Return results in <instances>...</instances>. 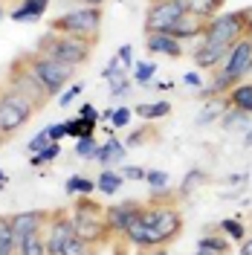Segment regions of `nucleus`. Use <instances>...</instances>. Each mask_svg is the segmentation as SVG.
Segmentation results:
<instances>
[{"label":"nucleus","mask_w":252,"mask_h":255,"mask_svg":"<svg viewBox=\"0 0 252 255\" xmlns=\"http://www.w3.org/2000/svg\"><path fill=\"white\" fill-rule=\"evenodd\" d=\"M142 223H145V232H148V253H151V250L165 247V244L180 238V232H183V212L174 206L171 200L154 197L151 203H145V209H142Z\"/></svg>","instance_id":"nucleus-1"},{"label":"nucleus","mask_w":252,"mask_h":255,"mask_svg":"<svg viewBox=\"0 0 252 255\" xmlns=\"http://www.w3.org/2000/svg\"><path fill=\"white\" fill-rule=\"evenodd\" d=\"M70 215H73V232H76V238H81L84 244L102 247V244H108V241L113 238L111 229H108L105 206H102L99 200H90L87 194H79V197L73 200Z\"/></svg>","instance_id":"nucleus-2"},{"label":"nucleus","mask_w":252,"mask_h":255,"mask_svg":"<svg viewBox=\"0 0 252 255\" xmlns=\"http://www.w3.org/2000/svg\"><path fill=\"white\" fill-rule=\"evenodd\" d=\"M99 38H79V35H61V32H47L38 38V52H44L47 58H55L70 67H81L90 61L93 47Z\"/></svg>","instance_id":"nucleus-3"},{"label":"nucleus","mask_w":252,"mask_h":255,"mask_svg":"<svg viewBox=\"0 0 252 255\" xmlns=\"http://www.w3.org/2000/svg\"><path fill=\"white\" fill-rule=\"evenodd\" d=\"M35 113H38V105L29 96H23L20 90L3 84L0 87V139L17 133Z\"/></svg>","instance_id":"nucleus-4"},{"label":"nucleus","mask_w":252,"mask_h":255,"mask_svg":"<svg viewBox=\"0 0 252 255\" xmlns=\"http://www.w3.org/2000/svg\"><path fill=\"white\" fill-rule=\"evenodd\" d=\"M26 67L32 70V76L38 79V84L47 90V96H61L64 87H67V81H73V73H76V67H70V64H61L55 61V58H47L44 52H23L20 55Z\"/></svg>","instance_id":"nucleus-5"},{"label":"nucleus","mask_w":252,"mask_h":255,"mask_svg":"<svg viewBox=\"0 0 252 255\" xmlns=\"http://www.w3.org/2000/svg\"><path fill=\"white\" fill-rule=\"evenodd\" d=\"M252 29V9H238V12H221L206 23L203 41L209 44H221V47H232L238 44L247 32Z\"/></svg>","instance_id":"nucleus-6"},{"label":"nucleus","mask_w":252,"mask_h":255,"mask_svg":"<svg viewBox=\"0 0 252 255\" xmlns=\"http://www.w3.org/2000/svg\"><path fill=\"white\" fill-rule=\"evenodd\" d=\"M49 32H61V35H79V38H99L102 32V9L99 6H81L73 12L52 17Z\"/></svg>","instance_id":"nucleus-7"},{"label":"nucleus","mask_w":252,"mask_h":255,"mask_svg":"<svg viewBox=\"0 0 252 255\" xmlns=\"http://www.w3.org/2000/svg\"><path fill=\"white\" fill-rule=\"evenodd\" d=\"M6 84H9V87H15V90H20L23 96H29L32 102L38 105V111H41V108L49 102L47 90L38 84V79L32 76V70L26 67V61H23L20 55L9 64V70H6Z\"/></svg>","instance_id":"nucleus-8"},{"label":"nucleus","mask_w":252,"mask_h":255,"mask_svg":"<svg viewBox=\"0 0 252 255\" xmlns=\"http://www.w3.org/2000/svg\"><path fill=\"white\" fill-rule=\"evenodd\" d=\"M183 15H186V9L177 0H151V6L145 12V35L171 32Z\"/></svg>","instance_id":"nucleus-9"},{"label":"nucleus","mask_w":252,"mask_h":255,"mask_svg":"<svg viewBox=\"0 0 252 255\" xmlns=\"http://www.w3.org/2000/svg\"><path fill=\"white\" fill-rule=\"evenodd\" d=\"M226 79H232L235 84H241V79H247L252 73V29L229 47V55H226V61L221 64V70Z\"/></svg>","instance_id":"nucleus-10"},{"label":"nucleus","mask_w":252,"mask_h":255,"mask_svg":"<svg viewBox=\"0 0 252 255\" xmlns=\"http://www.w3.org/2000/svg\"><path fill=\"white\" fill-rule=\"evenodd\" d=\"M73 215L70 209H52L49 221L44 226V244H47V255H61V250L67 247V241L73 238Z\"/></svg>","instance_id":"nucleus-11"},{"label":"nucleus","mask_w":252,"mask_h":255,"mask_svg":"<svg viewBox=\"0 0 252 255\" xmlns=\"http://www.w3.org/2000/svg\"><path fill=\"white\" fill-rule=\"evenodd\" d=\"M49 212L52 209H26V212H17L12 215V235H15V250L29 238V235H38L44 232V226L49 221Z\"/></svg>","instance_id":"nucleus-12"},{"label":"nucleus","mask_w":252,"mask_h":255,"mask_svg":"<svg viewBox=\"0 0 252 255\" xmlns=\"http://www.w3.org/2000/svg\"><path fill=\"white\" fill-rule=\"evenodd\" d=\"M142 209H145V203H136V200H119L105 209L111 235H125V229L142 215Z\"/></svg>","instance_id":"nucleus-13"},{"label":"nucleus","mask_w":252,"mask_h":255,"mask_svg":"<svg viewBox=\"0 0 252 255\" xmlns=\"http://www.w3.org/2000/svg\"><path fill=\"white\" fill-rule=\"evenodd\" d=\"M226 55H229V47H221V44H209V41H200V44H197V49L191 52V58H194V67H197V70H209V73L221 70V64L226 61Z\"/></svg>","instance_id":"nucleus-14"},{"label":"nucleus","mask_w":252,"mask_h":255,"mask_svg":"<svg viewBox=\"0 0 252 255\" xmlns=\"http://www.w3.org/2000/svg\"><path fill=\"white\" fill-rule=\"evenodd\" d=\"M145 47L151 55H165V58H183V44L171 38L168 32H159V35H148L145 38Z\"/></svg>","instance_id":"nucleus-15"},{"label":"nucleus","mask_w":252,"mask_h":255,"mask_svg":"<svg viewBox=\"0 0 252 255\" xmlns=\"http://www.w3.org/2000/svg\"><path fill=\"white\" fill-rule=\"evenodd\" d=\"M206 23H209V20H203V17H197V15H191V12H186V15L177 20V26H174L168 35H171V38H177L180 44H183V41H189V38H203Z\"/></svg>","instance_id":"nucleus-16"},{"label":"nucleus","mask_w":252,"mask_h":255,"mask_svg":"<svg viewBox=\"0 0 252 255\" xmlns=\"http://www.w3.org/2000/svg\"><path fill=\"white\" fill-rule=\"evenodd\" d=\"M47 6H49V0H20L9 17L15 23H35V20H41V15L47 12Z\"/></svg>","instance_id":"nucleus-17"},{"label":"nucleus","mask_w":252,"mask_h":255,"mask_svg":"<svg viewBox=\"0 0 252 255\" xmlns=\"http://www.w3.org/2000/svg\"><path fill=\"white\" fill-rule=\"evenodd\" d=\"M125 154H127L125 145L111 133V139H108V142L99 145V157H96V162H99L102 168H113V165H119V162L125 159Z\"/></svg>","instance_id":"nucleus-18"},{"label":"nucleus","mask_w":252,"mask_h":255,"mask_svg":"<svg viewBox=\"0 0 252 255\" xmlns=\"http://www.w3.org/2000/svg\"><path fill=\"white\" fill-rule=\"evenodd\" d=\"M186 12H191V15L203 17V20H212L215 15H221L223 12V3L226 0H177Z\"/></svg>","instance_id":"nucleus-19"},{"label":"nucleus","mask_w":252,"mask_h":255,"mask_svg":"<svg viewBox=\"0 0 252 255\" xmlns=\"http://www.w3.org/2000/svg\"><path fill=\"white\" fill-rule=\"evenodd\" d=\"M226 102H229V108H235V111H244L252 116V81H241L235 84L229 93H226Z\"/></svg>","instance_id":"nucleus-20"},{"label":"nucleus","mask_w":252,"mask_h":255,"mask_svg":"<svg viewBox=\"0 0 252 255\" xmlns=\"http://www.w3.org/2000/svg\"><path fill=\"white\" fill-rule=\"evenodd\" d=\"M122 183H125V177H122V171H113V168H105V171L99 174V180H96V189L102 191V194H108V197H113L116 191L122 189Z\"/></svg>","instance_id":"nucleus-21"},{"label":"nucleus","mask_w":252,"mask_h":255,"mask_svg":"<svg viewBox=\"0 0 252 255\" xmlns=\"http://www.w3.org/2000/svg\"><path fill=\"white\" fill-rule=\"evenodd\" d=\"M197 250H209L215 255H226L229 253V238L226 235H215V232H203V238L197 241Z\"/></svg>","instance_id":"nucleus-22"},{"label":"nucleus","mask_w":252,"mask_h":255,"mask_svg":"<svg viewBox=\"0 0 252 255\" xmlns=\"http://www.w3.org/2000/svg\"><path fill=\"white\" fill-rule=\"evenodd\" d=\"M168 113H171V102H162V99L159 102H151V105H136V116L139 119H148V122L151 119H165Z\"/></svg>","instance_id":"nucleus-23"},{"label":"nucleus","mask_w":252,"mask_h":255,"mask_svg":"<svg viewBox=\"0 0 252 255\" xmlns=\"http://www.w3.org/2000/svg\"><path fill=\"white\" fill-rule=\"evenodd\" d=\"M250 113H244V111H235V108H226L221 116V125L223 130H238V128H247L250 125Z\"/></svg>","instance_id":"nucleus-24"},{"label":"nucleus","mask_w":252,"mask_h":255,"mask_svg":"<svg viewBox=\"0 0 252 255\" xmlns=\"http://www.w3.org/2000/svg\"><path fill=\"white\" fill-rule=\"evenodd\" d=\"M226 108H229L226 96H223V99H212V102H209V108H203V111L197 113V125H209L212 119L223 116V111H226Z\"/></svg>","instance_id":"nucleus-25"},{"label":"nucleus","mask_w":252,"mask_h":255,"mask_svg":"<svg viewBox=\"0 0 252 255\" xmlns=\"http://www.w3.org/2000/svg\"><path fill=\"white\" fill-rule=\"evenodd\" d=\"M203 183H206V171L203 168H191L189 174L183 177V183H180V197H189L191 191H197Z\"/></svg>","instance_id":"nucleus-26"},{"label":"nucleus","mask_w":252,"mask_h":255,"mask_svg":"<svg viewBox=\"0 0 252 255\" xmlns=\"http://www.w3.org/2000/svg\"><path fill=\"white\" fill-rule=\"evenodd\" d=\"M15 255H47V244H44V232L29 235L20 247L15 250Z\"/></svg>","instance_id":"nucleus-27"},{"label":"nucleus","mask_w":252,"mask_h":255,"mask_svg":"<svg viewBox=\"0 0 252 255\" xmlns=\"http://www.w3.org/2000/svg\"><path fill=\"white\" fill-rule=\"evenodd\" d=\"M218 229H221L229 241H244L247 238V229H244V223L238 221V218H223V221L218 223Z\"/></svg>","instance_id":"nucleus-28"},{"label":"nucleus","mask_w":252,"mask_h":255,"mask_svg":"<svg viewBox=\"0 0 252 255\" xmlns=\"http://www.w3.org/2000/svg\"><path fill=\"white\" fill-rule=\"evenodd\" d=\"M58 154H61V145H58V142H49L47 148L41 151V154H32V157H29V162L35 165V168H41V165H47V162H52V159L58 157Z\"/></svg>","instance_id":"nucleus-29"},{"label":"nucleus","mask_w":252,"mask_h":255,"mask_svg":"<svg viewBox=\"0 0 252 255\" xmlns=\"http://www.w3.org/2000/svg\"><path fill=\"white\" fill-rule=\"evenodd\" d=\"M76 154H79L81 159H96L99 157V142H96V136L76 139Z\"/></svg>","instance_id":"nucleus-30"},{"label":"nucleus","mask_w":252,"mask_h":255,"mask_svg":"<svg viewBox=\"0 0 252 255\" xmlns=\"http://www.w3.org/2000/svg\"><path fill=\"white\" fill-rule=\"evenodd\" d=\"M154 73H157V64L136 61V67H133V81L136 84H148V81L154 79Z\"/></svg>","instance_id":"nucleus-31"},{"label":"nucleus","mask_w":252,"mask_h":255,"mask_svg":"<svg viewBox=\"0 0 252 255\" xmlns=\"http://www.w3.org/2000/svg\"><path fill=\"white\" fill-rule=\"evenodd\" d=\"M145 183L151 186V191H165V186H168V171H159V168L145 171Z\"/></svg>","instance_id":"nucleus-32"},{"label":"nucleus","mask_w":252,"mask_h":255,"mask_svg":"<svg viewBox=\"0 0 252 255\" xmlns=\"http://www.w3.org/2000/svg\"><path fill=\"white\" fill-rule=\"evenodd\" d=\"M61 255H93V250H90V244H84L81 238H73L67 241V247L61 250Z\"/></svg>","instance_id":"nucleus-33"},{"label":"nucleus","mask_w":252,"mask_h":255,"mask_svg":"<svg viewBox=\"0 0 252 255\" xmlns=\"http://www.w3.org/2000/svg\"><path fill=\"white\" fill-rule=\"evenodd\" d=\"M49 142H52V139H49L47 128H44V130H38V133H35V136L29 139V145H26V151H29V157H32V154H41V151H44V148H47Z\"/></svg>","instance_id":"nucleus-34"},{"label":"nucleus","mask_w":252,"mask_h":255,"mask_svg":"<svg viewBox=\"0 0 252 255\" xmlns=\"http://www.w3.org/2000/svg\"><path fill=\"white\" fill-rule=\"evenodd\" d=\"M130 116H133V111H130V108H116V111H113L111 125H113V128H127Z\"/></svg>","instance_id":"nucleus-35"},{"label":"nucleus","mask_w":252,"mask_h":255,"mask_svg":"<svg viewBox=\"0 0 252 255\" xmlns=\"http://www.w3.org/2000/svg\"><path fill=\"white\" fill-rule=\"evenodd\" d=\"M127 90H130V81H127L125 76H119L116 81H111V96H113V99H119V96H125Z\"/></svg>","instance_id":"nucleus-36"},{"label":"nucleus","mask_w":252,"mask_h":255,"mask_svg":"<svg viewBox=\"0 0 252 255\" xmlns=\"http://www.w3.org/2000/svg\"><path fill=\"white\" fill-rule=\"evenodd\" d=\"M47 133H49V139H52V142H61L64 136H67V122H55V125H49Z\"/></svg>","instance_id":"nucleus-37"},{"label":"nucleus","mask_w":252,"mask_h":255,"mask_svg":"<svg viewBox=\"0 0 252 255\" xmlns=\"http://www.w3.org/2000/svg\"><path fill=\"white\" fill-rule=\"evenodd\" d=\"M79 93H81V84H73L70 90H64V93L58 96V105H61V108H67V105H73V99H76Z\"/></svg>","instance_id":"nucleus-38"},{"label":"nucleus","mask_w":252,"mask_h":255,"mask_svg":"<svg viewBox=\"0 0 252 255\" xmlns=\"http://www.w3.org/2000/svg\"><path fill=\"white\" fill-rule=\"evenodd\" d=\"M122 177L125 180H145V168L142 165H125L122 168Z\"/></svg>","instance_id":"nucleus-39"},{"label":"nucleus","mask_w":252,"mask_h":255,"mask_svg":"<svg viewBox=\"0 0 252 255\" xmlns=\"http://www.w3.org/2000/svg\"><path fill=\"white\" fill-rule=\"evenodd\" d=\"M99 116H102V113L96 111V108L90 105V102H87V105H81V108H79V119H93V122H99Z\"/></svg>","instance_id":"nucleus-40"},{"label":"nucleus","mask_w":252,"mask_h":255,"mask_svg":"<svg viewBox=\"0 0 252 255\" xmlns=\"http://www.w3.org/2000/svg\"><path fill=\"white\" fill-rule=\"evenodd\" d=\"M119 61H122V67H130L133 64V47L130 44H122L119 47Z\"/></svg>","instance_id":"nucleus-41"},{"label":"nucleus","mask_w":252,"mask_h":255,"mask_svg":"<svg viewBox=\"0 0 252 255\" xmlns=\"http://www.w3.org/2000/svg\"><path fill=\"white\" fill-rule=\"evenodd\" d=\"M64 191H67L70 197H79V174L67 177V183H64Z\"/></svg>","instance_id":"nucleus-42"},{"label":"nucleus","mask_w":252,"mask_h":255,"mask_svg":"<svg viewBox=\"0 0 252 255\" xmlns=\"http://www.w3.org/2000/svg\"><path fill=\"white\" fill-rule=\"evenodd\" d=\"M93 191H96V183H93V180H87V177H79V194H87V197H90Z\"/></svg>","instance_id":"nucleus-43"},{"label":"nucleus","mask_w":252,"mask_h":255,"mask_svg":"<svg viewBox=\"0 0 252 255\" xmlns=\"http://www.w3.org/2000/svg\"><path fill=\"white\" fill-rule=\"evenodd\" d=\"M183 84H189L191 90H200V87H203V81H200L197 73H186V76H183Z\"/></svg>","instance_id":"nucleus-44"},{"label":"nucleus","mask_w":252,"mask_h":255,"mask_svg":"<svg viewBox=\"0 0 252 255\" xmlns=\"http://www.w3.org/2000/svg\"><path fill=\"white\" fill-rule=\"evenodd\" d=\"M145 139H148V133H145V130H136V133H130V136H127V148H133V145H142L145 142Z\"/></svg>","instance_id":"nucleus-45"},{"label":"nucleus","mask_w":252,"mask_h":255,"mask_svg":"<svg viewBox=\"0 0 252 255\" xmlns=\"http://www.w3.org/2000/svg\"><path fill=\"white\" fill-rule=\"evenodd\" d=\"M241 255H252V238H244V244H241Z\"/></svg>","instance_id":"nucleus-46"},{"label":"nucleus","mask_w":252,"mask_h":255,"mask_svg":"<svg viewBox=\"0 0 252 255\" xmlns=\"http://www.w3.org/2000/svg\"><path fill=\"white\" fill-rule=\"evenodd\" d=\"M113 111H116V108H108V111L102 113V116H99V119H102V122H111V119H113Z\"/></svg>","instance_id":"nucleus-47"},{"label":"nucleus","mask_w":252,"mask_h":255,"mask_svg":"<svg viewBox=\"0 0 252 255\" xmlns=\"http://www.w3.org/2000/svg\"><path fill=\"white\" fill-rule=\"evenodd\" d=\"M174 81H157V90H171Z\"/></svg>","instance_id":"nucleus-48"},{"label":"nucleus","mask_w":252,"mask_h":255,"mask_svg":"<svg viewBox=\"0 0 252 255\" xmlns=\"http://www.w3.org/2000/svg\"><path fill=\"white\" fill-rule=\"evenodd\" d=\"M81 3H84V6H99V9H102V3H105V0H81Z\"/></svg>","instance_id":"nucleus-49"},{"label":"nucleus","mask_w":252,"mask_h":255,"mask_svg":"<svg viewBox=\"0 0 252 255\" xmlns=\"http://www.w3.org/2000/svg\"><path fill=\"white\" fill-rule=\"evenodd\" d=\"M148 255H168V250H165V247H157V250H151Z\"/></svg>","instance_id":"nucleus-50"},{"label":"nucleus","mask_w":252,"mask_h":255,"mask_svg":"<svg viewBox=\"0 0 252 255\" xmlns=\"http://www.w3.org/2000/svg\"><path fill=\"white\" fill-rule=\"evenodd\" d=\"M244 142L252 145V128H247V133H244Z\"/></svg>","instance_id":"nucleus-51"},{"label":"nucleus","mask_w":252,"mask_h":255,"mask_svg":"<svg viewBox=\"0 0 252 255\" xmlns=\"http://www.w3.org/2000/svg\"><path fill=\"white\" fill-rule=\"evenodd\" d=\"M6 180H9V177H6V171H3V168H0V183H6Z\"/></svg>","instance_id":"nucleus-52"},{"label":"nucleus","mask_w":252,"mask_h":255,"mask_svg":"<svg viewBox=\"0 0 252 255\" xmlns=\"http://www.w3.org/2000/svg\"><path fill=\"white\" fill-rule=\"evenodd\" d=\"M194 255H215V253H209V250H197Z\"/></svg>","instance_id":"nucleus-53"},{"label":"nucleus","mask_w":252,"mask_h":255,"mask_svg":"<svg viewBox=\"0 0 252 255\" xmlns=\"http://www.w3.org/2000/svg\"><path fill=\"white\" fill-rule=\"evenodd\" d=\"M3 186H6V183H0V191H3Z\"/></svg>","instance_id":"nucleus-54"},{"label":"nucleus","mask_w":252,"mask_h":255,"mask_svg":"<svg viewBox=\"0 0 252 255\" xmlns=\"http://www.w3.org/2000/svg\"><path fill=\"white\" fill-rule=\"evenodd\" d=\"M0 17H3V6H0Z\"/></svg>","instance_id":"nucleus-55"}]
</instances>
